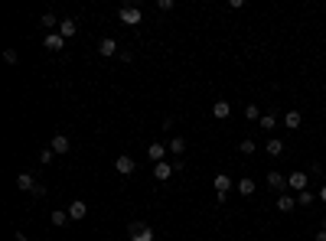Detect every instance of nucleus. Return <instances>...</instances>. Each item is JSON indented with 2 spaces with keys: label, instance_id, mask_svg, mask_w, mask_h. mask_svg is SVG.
Here are the masks:
<instances>
[{
  "label": "nucleus",
  "instance_id": "7c9ffc66",
  "mask_svg": "<svg viewBox=\"0 0 326 241\" xmlns=\"http://www.w3.org/2000/svg\"><path fill=\"white\" fill-rule=\"evenodd\" d=\"M13 241H26V235H23V231H17V235H13Z\"/></svg>",
  "mask_w": 326,
  "mask_h": 241
},
{
  "label": "nucleus",
  "instance_id": "c85d7f7f",
  "mask_svg": "<svg viewBox=\"0 0 326 241\" xmlns=\"http://www.w3.org/2000/svg\"><path fill=\"white\" fill-rule=\"evenodd\" d=\"M33 196H36V199H43V196H46V186H43V183H36V189H33Z\"/></svg>",
  "mask_w": 326,
  "mask_h": 241
},
{
  "label": "nucleus",
  "instance_id": "f3484780",
  "mask_svg": "<svg viewBox=\"0 0 326 241\" xmlns=\"http://www.w3.org/2000/svg\"><path fill=\"white\" fill-rule=\"evenodd\" d=\"M212 183H216V192H219V196H228V189H232V180H228L225 173H219Z\"/></svg>",
  "mask_w": 326,
  "mask_h": 241
},
{
  "label": "nucleus",
  "instance_id": "473e14b6",
  "mask_svg": "<svg viewBox=\"0 0 326 241\" xmlns=\"http://www.w3.org/2000/svg\"><path fill=\"white\" fill-rule=\"evenodd\" d=\"M323 228H326V218H323Z\"/></svg>",
  "mask_w": 326,
  "mask_h": 241
},
{
  "label": "nucleus",
  "instance_id": "f8f14e48",
  "mask_svg": "<svg viewBox=\"0 0 326 241\" xmlns=\"http://www.w3.org/2000/svg\"><path fill=\"white\" fill-rule=\"evenodd\" d=\"M277 209H281V212H294L297 209V199L287 196V192H281V196H277Z\"/></svg>",
  "mask_w": 326,
  "mask_h": 241
},
{
  "label": "nucleus",
  "instance_id": "6ab92c4d",
  "mask_svg": "<svg viewBox=\"0 0 326 241\" xmlns=\"http://www.w3.org/2000/svg\"><path fill=\"white\" fill-rule=\"evenodd\" d=\"M170 153L173 156H183L186 153V137H179V134L173 137V140H170Z\"/></svg>",
  "mask_w": 326,
  "mask_h": 241
},
{
  "label": "nucleus",
  "instance_id": "b1692460",
  "mask_svg": "<svg viewBox=\"0 0 326 241\" xmlns=\"http://www.w3.org/2000/svg\"><path fill=\"white\" fill-rule=\"evenodd\" d=\"M313 199H316L313 192H310V189H303L300 196H297V205H303V209H307V205H313Z\"/></svg>",
  "mask_w": 326,
  "mask_h": 241
},
{
  "label": "nucleus",
  "instance_id": "393cba45",
  "mask_svg": "<svg viewBox=\"0 0 326 241\" xmlns=\"http://www.w3.org/2000/svg\"><path fill=\"white\" fill-rule=\"evenodd\" d=\"M238 150H241V153H245V156H251V153H254V150H258V147H254V140H251V137H245V140L238 143Z\"/></svg>",
  "mask_w": 326,
  "mask_h": 241
},
{
  "label": "nucleus",
  "instance_id": "2f4dec72",
  "mask_svg": "<svg viewBox=\"0 0 326 241\" xmlns=\"http://www.w3.org/2000/svg\"><path fill=\"white\" fill-rule=\"evenodd\" d=\"M320 199H323V202H326V183L320 186Z\"/></svg>",
  "mask_w": 326,
  "mask_h": 241
},
{
  "label": "nucleus",
  "instance_id": "cd10ccee",
  "mask_svg": "<svg viewBox=\"0 0 326 241\" xmlns=\"http://www.w3.org/2000/svg\"><path fill=\"white\" fill-rule=\"evenodd\" d=\"M4 59L10 62V65H17V62H20V56H17V49H4Z\"/></svg>",
  "mask_w": 326,
  "mask_h": 241
},
{
  "label": "nucleus",
  "instance_id": "4468645a",
  "mask_svg": "<svg viewBox=\"0 0 326 241\" xmlns=\"http://www.w3.org/2000/svg\"><path fill=\"white\" fill-rule=\"evenodd\" d=\"M300 124H303L300 111H287V114H284V127H287V130H297Z\"/></svg>",
  "mask_w": 326,
  "mask_h": 241
},
{
  "label": "nucleus",
  "instance_id": "c756f323",
  "mask_svg": "<svg viewBox=\"0 0 326 241\" xmlns=\"http://www.w3.org/2000/svg\"><path fill=\"white\" fill-rule=\"evenodd\" d=\"M316 241H326V228H320V231H316Z\"/></svg>",
  "mask_w": 326,
  "mask_h": 241
},
{
  "label": "nucleus",
  "instance_id": "dca6fc26",
  "mask_svg": "<svg viewBox=\"0 0 326 241\" xmlns=\"http://www.w3.org/2000/svg\"><path fill=\"white\" fill-rule=\"evenodd\" d=\"M268 186H271V189H277V192H284V189H287V180H284L281 173H274V170H271V173H268Z\"/></svg>",
  "mask_w": 326,
  "mask_h": 241
},
{
  "label": "nucleus",
  "instance_id": "bb28decb",
  "mask_svg": "<svg viewBox=\"0 0 326 241\" xmlns=\"http://www.w3.org/2000/svg\"><path fill=\"white\" fill-rule=\"evenodd\" d=\"M245 118L248 121H261V108L258 105H245Z\"/></svg>",
  "mask_w": 326,
  "mask_h": 241
},
{
  "label": "nucleus",
  "instance_id": "a878e982",
  "mask_svg": "<svg viewBox=\"0 0 326 241\" xmlns=\"http://www.w3.org/2000/svg\"><path fill=\"white\" fill-rule=\"evenodd\" d=\"M55 160V153H52V147H43L39 150V163H43V167H49V163Z\"/></svg>",
  "mask_w": 326,
  "mask_h": 241
},
{
  "label": "nucleus",
  "instance_id": "39448f33",
  "mask_svg": "<svg viewBox=\"0 0 326 241\" xmlns=\"http://www.w3.org/2000/svg\"><path fill=\"white\" fill-rule=\"evenodd\" d=\"M170 176H173V163H154V180L157 183H166V180H170Z\"/></svg>",
  "mask_w": 326,
  "mask_h": 241
},
{
  "label": "nucleus",
  "instance_id": "a211bd4d",
  "mask_svg": "<svg viewBox=\"0 0 326 241\" xmlns=\"http://www.w3.org/2000/svg\"><path fill=\"white\" fill-rule=\"evenodd\" d=\"M39 26H43L46 33H55V30H59V20H55V13H43V20H39Z\"/></svg>",
  "mask_w": 326,
  "mask_h": 241
},
{
  "label": "nucleus",
  "instance_id": "f257e3e1",
  "mask_svg": "<svg viewBox=\"0 0 326 241\" xmlns=\"http://www.w3.org/2000/svg\"><path fill=\"white\" fill-rule=\"evenodd\" d=\"M127 231H131V241H154V228L144 222H131Z\"/></svg>",
  "mask_w": 326,
  "mask_h": 241
},
{
  "label": "nucleus",
  "instance_id": "412c9836",
  "mask_svg": "<svg viewBox=\"0 0 326 241\" xmlns=\"http://www.w3.org/2000/svg\"><path fill=\"white\" fill-rule=\"evenodd\" d=\"M66 222H69V209H55L52 212V225H55V228H62Z\"/></svg>",
  "mask_w": 326,
  "mask_h": 241
},
{
  "label": "nucleus",
  "instance_id": "7ed1b4c3",
  "mask_svg": "<svg viewBox=\"0 0 326 241\" xmlns=\"http://www.w3.org/2000/svg\"><path fill=\"white\" fill-rule=\"evenodd\" d=\"M114 170H117L121 176H131V173L137 170V160H134V156H127V153H121V156L114 160Z\"/></svg>",
  "mask_w": 326,
  "mask_h": 241
},
{
  "label": "nucleus",
  "instance_id": "4be33fe9",
  "mask_svg": "<svg viewBox=\"0 0 326 241\" xmlns=\"http://www.w3.org/2000/svg\"><path fill=\"white\" fill-rule=\"evenodd\" d=\"M238 192H241V196H254V180H248V176H245V180H238Z\"/></svg>",
  "mask_w": 326,
  "mask_h": 241
},
{
  "label": "nucleus",
  "instance_id": "0eeeda50",
  "mask_svg": "<svg viewBox=\"0 0 326 241\" xmlns=\"http://www.w3.org/2000/svg\"><path fill=\"white\" fill-rule=\"evenodd\" d=\"M69 150H72V140H69L66 134H55L52 137V153L59 156V153H69Z\"/></svg>",
  "mask_w": 326,
  "mask_h": 241
},
{
  "label": "nucleus",
  "instance_id": "f03ea898",
  "mask_svg": "<svg viewBox=\"0 0 326 241\" xmlns=\"http://www.w3.org/2000/svg\"><path fill=\"white\" fill-rule=\"evenodd\" d=\"M117 20L127 23V26H137L144 20V13H141V7H121V10H117Z\"/></svg>",
  "mask_w": 326,
  "mask_h": 241
},
{
  "label": "nucleus",
  "instance_id": "aec40b11",
  "mask_svg": "<svg viewBox=\"0 0 326 241\" xmlns=\"http://www.w3.org/2000/svg\"><path fill=\"white\" fill-rule=\"evenodd\" d=\"M265 150H268V156H281V153H284V140H277V137H271V140L265 143Z\"/></svg>",
  "mask_w": 326,
  "mask_h": 241
},
{
  "label": "nucleus",
  "instance_id": "2eb2a0df",
  "mask_svg": "<svg viewBox=\"0 0 326 241\" xmlns=\"http://www.w3.org/2000/svg\"><path fill=\"white\" fill-rule=\"evenodd\" d=\"M17 186H20V192H33V189H36V180H33L30 173H20L17 176Z\"/></svg>",
  "mask_w": 326,
  "mask_h": 241
},
{
  "label": "nucleus",
  "instance_id": "ddd939ff",
  "mask_svg": "<svg viewBox=\"0 0 326 241\" xmlns=\"http://www.w3.org/2000/svg\"><path fill=\"white\" fill-rule=\"evenodd\" d=\"M212 114H216L219 121L232 118V105H228V101H216V105H212Z\"/></svg>",
  "mask_w": 326,
  "mask_h": 241
},
{
  "label": "nucleus",
  "instance_id": "20e7f679",
  "mask_svg": "<svg viewBox=\"0 0 326 241\" xmlns=\"http://www.w3.org/2000/svg\"><path fill=\"white\" fill-rule=\"evenodd\" d=\"M98 56H105V59H111V56H121V49H117V39H111V36H105L98 43Z\"/></svg>",
  "mask_w": 326,
  "mask_h": 241
},
{
  "label": "nucleus",
  "instance_id": "6e6552de",
  "mask_svg": "<svg viewBox=\"0 0 326 241\" xmlns=\"http://www.w3.org/2000/svg\"><path fill=\"white\" fill-rule=\"evenodd\" d=\"M43 46H46V49H49V52H62V46H66V39H62L59 33H46Z\"/></svg>",
  "mask_w": 326,
  "mask_h": 241
},
{
  "label": "nucleus",
  "instance_id": "9d476101",
  "mask_svg": "<svg viewBox=\"0 0 326 241\" xmlns=\"http://www.w3.org/2000/svg\"><path fill=\"white\" fill-rule=\"evenodd\" d=\"M75 30H79V26H75V20H59V30H55V33H59L62 39H72Z\"/></svg>",
  "mask_w": 326,
  "mask_h": 241
},
{
  "label": "nucleus",
  "instance_id": "9b49d317",
  "mask_svg": "<svg viewBox=\"0 0 326 241\" xmlns=\"http://www.w3.org/2000/svg\"><path fill=\"white\" fill-rule=\"evenodd\" d=\"M166 150H170V147H163V143H150V147H147V156H150L154 163H163Z\"/></svg>",
  "mask_w": 326,
  "mask_h": 241
},
{
  "label": "nucleus",
  "instance_id": "423d86ee",
  "mask_svg": "<svg viewBox=\"0 0 326 241\" xmlns=\"http://www.w3.org/2000/svg\"><path fill=\"white\" fill-rule=\"evenodd\" d=\"M66 209H69V218H72V222H79V218H85V215H88V205L82 202V199H75V202H72V205H66Z\"/></svg>",
  "mask_w": 326,
  "mask_h": 241
},
{
  "label": "nucleus",
  "instance_id": "1a4fd4ad",
  "mask_svg": "<svg viewBox=\"0 0 326 241\" xmlns=\"http://www.w3.org/2000/svg\"><path fill=\"white\" fill-rule=\"evenodd\" d=\"M287 186H290V189H297V192H303V189H307V173H300V170L290 173L287 176Z\"/></svg>",
  "mask_w": 326,
  "mask_h": 241
},
{
  "label": "nucleus",
  "instance_id": "5701e85b",
  "mask_svg": "<svg viewBox=\"0 0 326 241\" xmlns=\"http://www.w3.org/2000/svg\"><path fill=\"white\" fill-rule=\"evenodd\" d=\"M258 124H261V130H274L277 127V118H274V114H261Z\"/></svg>",
  "mask_w": 326,
  "mask_h": 241
}]
</instances>
